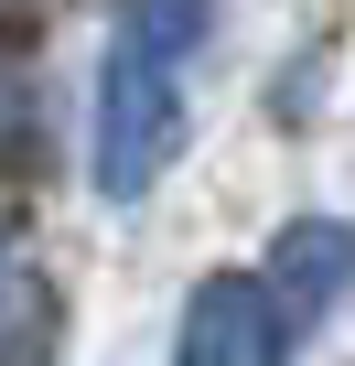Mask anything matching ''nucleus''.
<instances>
[{
  "instance_id": "nucleus-1",
  "label": "nucleus",
  "mask_w": 355,
  "mask_h": 366,
  "mask_svg": "<svg viewBox=\"0 0 355 366\" xmlns=\"http://www.w3.org/2000/svg\"><path fill=\"white\" fill-rule=\"evenodd\" d=\"M216 33V0H119L108 65H97V119H86V172L108 205H140L184 151V65Z\"/></svg>"
},
{
  "instance_id": "nucleus-2",
  "label": "nucleus",
  "mask_w": 355,
  "mask_h": 366,
  "mask_svg": "<svg viewBox=\"0 0 355 366\" xmlns=\"http://www.w3.org/2000/svg\"><path fill=\"white\" fill-rule=\"evenodd\" d=\"M291 334H301V312L280 302V280L216 269V280L184 302V345H172V366H291Z\"/></svg>"
},
{
  "instance_id": "nucleus-3",
  "label": "nucleus",
  "mask_w": 355,
  "mask_h": 366,
  "mask_svg": "<svg viewBox=\"0 0 355 366\" xmlns=\"http://www.w3.org/2000/svg\"><path fill=\"white\" fill-rule=\"evenodd\" d=\"M269 280H280V302L312 323V312H323V302L355 280V227H334V216H301V227H280V269H269Z\"/></svg>"
},
{
  "instance_id": "nucleus-4",
  "label": "nucleus",
  "mask_w": 355,
  "mask_h": 366,
  "mask_svg": "<svg viewBox=\"0 0 355 366\" xmlns=\"http://www.w3.org/2000/svg\"><path fill=\"white\" fill-rule=\"evenodd\" d=\"M33 312H44V291H33L11 259H0V366H22V355L44 345V323H33Z\"/></svg>"
}]
</instances>
